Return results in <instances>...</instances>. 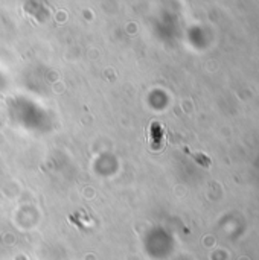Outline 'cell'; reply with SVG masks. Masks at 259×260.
Instances as JSON below:
<instances>
[{"instance_id":"1","label":"cell","mask_w":259,"mask_h":260,"mask_svg":"<svg viewBox=\"0 0 259 260\" xmlns=\"http://www.w3.org/2000/svg\"><path fill=\"white\" fill-rule=\"evenodd\" d=\"M184 149H186V152H188L189 155H192L195 160L200 162L201 165H205V166H209V165H210V160H209V158H206L205 155H201V154H198V152H191L188 148H184Z\"/></svg>"}]
</instances>
